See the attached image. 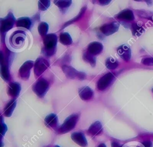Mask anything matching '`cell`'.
<instances>
[{
  "instance_id": "obj_1",
  "label": "cell",
  "mask_w": 153,
  "mask_h": 147,
  "mask_svg": "<svg viewBox=\"0 0 153 147\" xmlns=\"http://www.w3.org/2000/svg\"><path fill=\"white\" fill-rule=\"evenodd\" d=\"M44 52L47 56L53 55L56 51L57 36L54 33L48 34L44 38Z\"/></svg>"
},
{
  "instance_id": "obj_29",
  "label": "cell",
  "mask_w": 153,
  "mask_h": 147,
  "mask_svg": "<svg viewBox=\"0 0 153 147\" xmlns=\"http://www.w3.org/2000/svg\"><path fill=\"white\" fill-rule=\"evenodd\" d=\"M50 5V1H39L38 3V8L41 11H45L46 10Z\"/></svg>"
},
{
  "instance_id": "obj_18",
  "label": "cell",
  "mask_w": 153,
  "mask_h": 147,
  "mask_svg": "<svg viewBox=\"0 0 153 147\" xmlns=\"http://www.w3.org/2000/svg\"><path fill=\"white\" fill-rule=\"evenodd\" d=\"M45 124L51 128H55L58 125V118L56 114L51 113L46 116L44 120Z\"/></svg>"
},
{
  "instance_id": "obj_5",
  "label": "cell",
  "mask_w": 153,
  "mask_h": 147,
  "mask_svg": "<svg viewBox=\"0 0 153 147\" xmlns=\"http://www.w3.org/2000/svg\"><path fill=\"white\" fill-rule=\"evenodd\" d=\"M62 70L66 76L69 79L83 80L86 77V75L84 72L79 71L75 70L74 67L69 65H63Z\"/></svg>"
},
{
  "instance_id": "obj_37",
  "label": "cell",
  "mask_w": 153,
  "mask_h": 147,
  "mask_svg": "<svg viewBox=\"0 0 153 147\" xmlns=\"http://www.w3.org/2000/svg\"><path fill=\"white\" fill-rule=\"evenodd\" d=\"M152 93H153V88L152 89Z\"/></svg>"
},
{
  "instance_id": "obj_21",
  "label": "cell",
  "mask_w": 153,
  "mask_h": 147,
  "mask_svg": "<svg viewBox=\"0 0 153 147\" xmlns=\"http://www.w3.org/2000/svg\"><path fill=\"white\" fill-rule=\"evenodd\" d=\"M60 42L64 45H70L72 43V38L70 35L67 32L62 33L59 37Z\"/></svg>"
},
{
  "instance_id": "obj_19",
  "label": "cell",
  "mask_w": 153,
  "mask_h": 147,
  "mask_svg": "<svg viewBox=\"0 0 153 147\" xmlns=\"http://www.w3.org/2000/svg\"><path fill=\"white\" fill-rule=\"evenodd\" d=\"M16 104H17V101H16V99H12L8 102V104L6 105L5 107L4 108V114L5 117H9L12 115L13 111L15 109V107L16 106Z\"/></svg>"
},
{
  "instance_id": "obj_30",
  "label": "cell",
  "mask_w": 153,
  "mask_h": 147,
  "mask_svg": "<svg viewBox=\"0 0 153 147\" xmlns=\"http://www.w3.org/2000/svg\"><path fill=\"white\" fill-rule=\"evenodd\" d=\"M142 63L146 65H153V58H145L142 60Z\"/></svg>"
},
{
  "instance_id": "obj_13",
  "label": "cell",
  "mask_w": 153,
  "mask_h": 147,
  "mask_svg": "<svg viewBox=\"0 0 153 147\" xmlns=\"http://www.w3.org/2000/svg\"><path fill=\"white\" fill-rule=\"evenodd\" d=\"M117 52L119 56L124 61H128L131 58V49L127 45H123L117 49Z\"/></svg>"
},
{
  "instance_id": "obj_6",
  "label": "cell",
  "mask_w": 153,
  "mask_h": 147,
  "mask_svg": "<svg viewBox=\"0 0 153 147\" xmlns=\"http://www.w3.org/2000/svg\"><path fill=\"white\" fill-rule=\"evenodd\" d=\"M115 75L112 73H108L99 79L97 83V89L104 90L107 89L115 79Z\"/></svg>"
},
{
  "instance_id": "obj_7",
  "label": "cell",
  "mask_w": 153,
  "mask_h": 147,
  "mask_svg": "<svg viewBox=\"0 0 153 147\" xmlns=\"http://www.w3.org/2000/svg\"><path fill=\"white\" fill-rule=\"evenodd\" d=\"M15 18L12 12H10L8 15L4 18L1 19V32L2 33H6L9 30L13 28Z\"/></svg>"
},
{
  "instance_id": "obj_10",
  "label": "cell",
  "mask_w": 153,
  "mask_h": 147,
  "mask_svg": "<svg viewBox=\"0 0 153 147\" xmlns=\"http://www.w3.org/2000/svg\"><path fill=\"white\" fill-rule=\"evenodd\" d=\"M120 24L116 21L103 24L100 27V32L105 36H109L118 31Z\"/></svg>"
},
{
  "instance_id": "obj_4",
  "label": "cell",
  "mask_w": 153,
  "mask_h": 147,
  "mask_svg": "<svg viewBox=\"0 0 153 147\" xmlns=\"http://www.w3.org/2000/svg\"><path fill=\"white\" fill-rule=\"evenodd\" d=\"M26 38V33L23 31L17 30L10 37V43L13 48H19L23 46Z\"/></svg>"
},
{
  "instance_id": "obj_28",
  "label": "cell",
  "mask_w": 153,
  "mask_h": 147,
  "mask_svg": "<svg viewBox=\"0 0 153 147\" xmlns=\"http://www.w3.org/2000/svg\"><path fill=\"white\" fill-rule=\"evenodd\" d=\"M131 30H132V33H133V35L140 36L143 32L144 29L141 26H139L137 24L134 23V24H133V25H132Z\"/></svg>"
},
{
  "instance_id": "obj_2",
  "label": "cell",
  "mask_w": 153,
  "mask_h": 147,
  "mask_svg": "<svg viewBox=\"0 0 153 147\" xmlns=\"http://www.w3.org/2000/svg\"><path fill=\"white\" fill-rule=\"evenodd\" d=\"M79 114L76 113L70 115L65 119L63 123L59 127L58 132L60 133H66L70 132L75 127L79 119Z\"/></svg>"
},
{
  "instance_id": "obj_23",
  "label": "cell",
  "mask_w": 153,
  "mask_h": 147,
  "mask_svg": "<svg viewBox=\"0 0 153 147\" xmlns=\"http://www.w3.org/2000/svg\"><path fill=\"white\" fill-rule=\"evenodd\" d=\"M1 74L2 77L5 81H8L10 79V75L8 69V65L5 63H1Z\"/></svg>"
},
{
  "instance_id": "obj_14",
  "label": "cell",
  "mask_w": 153,
  "mask_h": 147,
  "mask_svg": "<svg viewBox=\"0 0 153 147\" xmlns=\"http://www.w3.org/2000/svg\"><path fill=\"white\" fill-rule=\"evenodd\" d=\"M79 96L84 101L91 99L93 96V90L88 86H84L79 89Z\"/></svg>"
},
{
  "instance_id": "obj_22",
  "label": "cell",
  "mask_w": 153,
  "mask_h": 147,
  "mask_svg": "<svg viewBox=\"0 0 153 147\" xmlns=\"http://www.w3.org/2000/svg\"><path fill=\"white\" fill-rule=\"evenodd\" d=\"M82 58L85 62L89 63L92 67H94L96 65V58H94V55H91L87 51L83 54Z\"/></svg>"
},
{
  "instance_id": "obj_27",
  "label": "cell",
  "mask_w": 153,
  "mask_h": 147,
  "mask_svg": "<svg viewBox=\"0 0 153 147\" xmlns=\"http://www.w3.org/2000/svg\"><path fill=\"white\" fill-rule=\"evenodd\" d=\"M54 3L60 8L65 9L68 8L72 4V1H54Z\"/></svg>"
},
{
  "instance_id": "obj_16",
  "label": "cell",
  "mask_w": 153,
  "mask_h": 147,
  "mask_svg": "<svg viewBox=\"0 0 153 147\" xmlns=\"http://www.w3.org/2000/svg\"><path fill=\"white\" fill-rule=\"evenodd\" d=\"M21 90V85L17 82L10 83L8 87V94L13 97H17Z\"/></svg>"
},
{
  "instance_id": "obj_36",
  "label": "cell",
  "mask_w": 153,
  "mask_h": 147,
  "mask_svg": "<svg viewBox=\"0 0 153 147\" xmlns=\"http://www.w3.org/2000/svg\"><path fill=\"white\" fill-rule=\"evenodd\" d=\"M54 147H60V146H58V145H56V146H55Z\"/></svg>"
},
{
  "instance_id": "obj_17",
  "label": "cell",
  "mask_w": 153,
  "mask_h": 147,
  "mask_svg": "<svg viewBox=\"0 0 153 147\" xmlns=\"http://www.w3.org/2000/svg\"><path fill=\"white\" fill-rule=\"evenodd\" d=\"M116 17L118 20L123 21H132L134 19L133 11L129 9H126L121 11Z\"/></svg>"
},
{
  "instance_id": "obj_31",
  "label": "cell",
  "mask_w": 153,
  "mask_h": 147,
  "mask_svg": "<svg viewBox=\"0 0 153 147\" xmlns=\"http://www.w3.org/2000/svg\"><path fill=\"white\" fill-rule=\"evenodd\" d=\"M7 130V127L6 126V124L4 123H2V121L1 122V133L2 136H4Z\"/></svg>"
},
{
  "instance_id": "obj_15",
  "label": "cell",
  "mask_w": 153,
  "mask_h": 147,
  "mask_svg": "<svg viewBox=\"0 0 153 147\" xmlns=\"http://www.w3.org/2000/svg\"><path fill=\"white\" fill-rule=\"evenodd\" d=\"M102 130L103 127L102 123L99 121H96L90 126L88 129V133L90 135L94 136L100 134L102 132Z\"/></svg>"
},
{
  "instance_id": "obj_9",
  "label": "cell",
  "mask_w": 153,
  "mask_h": 147,
  "mask_svg": "<svg viewBox=\"0 0 153 147\" xmlns=\"http://www.w3.org/2000/svg\"><path fill=\"white\" fill-rule=\"evenodd\" d=\"M33 61L28 60L25 62L19 69V74L23 80H27L30 77V70L33 66Z\"/></svg>"
},
{
  "instance_id": "obj_35",
  "label": "cell",
  "mask_w": 153,
  "mask_h": 147,
  "mask_svg": "<svg viewBox=\"0 0 153 147\" xmlns=\"http://www.w3.org/2000/svg\"><path fill=\"white\" fill-rule=\"evenodd\" d=\"M97 147H106V145L104 143H101V144L99 145V146Z\"/></svg>"
},
{
  "instance_id": "obj_32",
  "label": "cell",
  "mask_w": 153,
  "mask_h": 147,
  "mask_svg": "<svg viewBox=\"0 0 153 147\" xmlns=\"http://www.w3.org/2000/svg\"><path fill=\"white\" fill-rule=\"evenodd\" d=\"M142 144L145 147H152V142L151 140H146L143 142Z\"/></svg>"
},
{
  "instance_id": "obj_3",
  "label": "cell",
  "mask_w": 153,
  "mask_h": 147,
  "mask_svg": "<svg viewBox=\"0 0 153 147\" xmlns=\"http://www.w3.org/2000/svg\"><path fill=\"white\" fill-rule=\"evenodd\" d=\"M49 85L47 80L44 78L39 79L33 85L32 90L39 98H42L48 89Z\"/></svg>"
},
{
  "instance_id": "obj_33",
  "label": "cell",
  "mask_w": 153,
  "mask_h": 147,
  "mask_svg": "<svg viewBox=\"0 0 153 147\" xmlns=\"http://www.w3.org/2000/svg\"><path fill=\"white\" fill-rule=\"evenodd\" d=\"M111 1L108 0V1H105V0H103V1H99V2L100 4L101 5H108L109 3H110Z\"/></svg>"
},
{
  "instance_id": "obj_26",
  "label": "cell",
  "mask_w": 153,
  "mask_h": 147,
  "mask_svg": "<svg viewBox=\"0 0 153 147\" xmlns=\"http://www.w3.org/2000/svg\"><path fill=\"white\" fill-rule=\"evenodd\" d=\"M48 28H49L48 24L47 23H45V22H41L38 25V30L39 33L41 36H44V35H47V32L48 30Z\"/></svg>"
},
{
  "instance_id": "obj_24",
  "label": "cell",
  "mask_w": 153,
  "mask_h": 147,
  "mask_svg": "<svg viewBox=\"0 0 153 147\" xmlns=\"http://www.w3.org/2000/svg\"><path fill=\"white\" fill-rule=\"evenodd\" d=\"M105 65L108 69L112 70L118 67V62L115 59L112 57H109L106 59L105 61Z\"/></svg>"
},
{
  "instance_id": "obj_34",
  "label": "cell",
  "mask_w": 153,
  "mask_h": 147,
  "mask_svg": "<svg viewBox=\"0 0 153 147\" xmlns=\"http://www.w3.org/2000/svg\"><path fill=\"white\" fill-rule=\"evenodd\" d=\"M111 147H122V145L116 142H112L111 143Z\"/></svg>"
},
{
  "instance_id": "obj_11",
  "label": "cell",
  "mask_w": 153,
  "mask_h": 147,
  "mask_svg": "<svg viewBox=\"0 0 153 147\" xmlns=\"http://www.w3.org/2000/svg\"><path fill=\"white\" fill-rule=\"evenodd\" d=\"M71 138L76 144L82 147H85L87 146V140L82 132H74L71 135Z\"/></svg>"
},
{
  "instance_id": "obj_12",
  "label": "cell",
  "mask_w": 153,
  "mask_h": 147,
  "mask_svg": "<svg viewBox=\"0 0 153 147\" xmlns=\"http://www.w3.org/2000/svg\"><path fill=\"white\" fill-rule=\"evenodd\" d=\"M103 45L99 42H92L87 47V52L93 55L99 54L103 50Z\"/></svg>"
},
{
  "instance_id": "obj_25",
  "label": "cell",
  "mask_w": 153,
  "mask_h": 147,
  "mask_svg": "<svg viewBox=\"0 0 153 147\" xmlns=\"http://www.w3.org/2000/svg\"><path fill=\"white\" fill-rule=\"evenodd\" d=\"M86 9H87V7H86V6L83 7L81 8V10H80V12H79V14H78L76 17H75L74 18L70 20L69 21H68V22H66V23L64 24V25H63V28L66 27V26H68L69 24H71V23H74V22H75V21H78V20L83 15V14H84V12H85Z\"/></svg>"
},
{
  "instance_id": "obj_20",
  "label": "cell",
  "mask_w": 153,
  "mask_h": 147,
  "mask_svg": "<svg viewBox=\"0 0 153 147\" xmlns=\"http://www.w3.org/2000/svg\"><path fill=\"white\" fill-rule=\"evenodd\" d=\"M32 25V21L29 17H20L17 20L16 26L17 27H22L26 28L27 29H29Z\"/></svg>"
},
{
  "instance_id": "obj_8",
  "label": "cell",
  "mask_w": 153,
  "mask_h": 147,
  "mask_svg": "<svg viewBox=\"0 0 153 147\" xmlns=\"http://www.w3.org/2000/svg\"><path fill=\"white\" fill-rule=\"evenodd\" d=\"M49 62L44 58H37L34 63V73L36 77H39L49 67Z\"/></svg>"
}]
</instances>
